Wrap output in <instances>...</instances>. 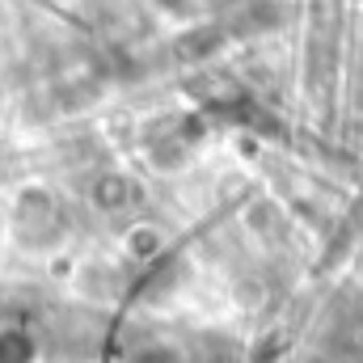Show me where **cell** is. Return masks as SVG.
Returning a JSON list of instances; mask_svg holds the SVG:
<instances>
[{
	"instance_id": "6da1fadb",
	"label": "cell",
	"mask_w": 363,
	"mask_h": 363,
	"mask_svg": "<svg viewBox=\"0 0 363 363\" xmlns=\"http://www.w3.org/2000/svg\"><path fill=\"white\" fill-rule=\"evenodd\" d=\"M0 363H38V342L21 325H0Z\"/></svg>"
}]
</instances>
